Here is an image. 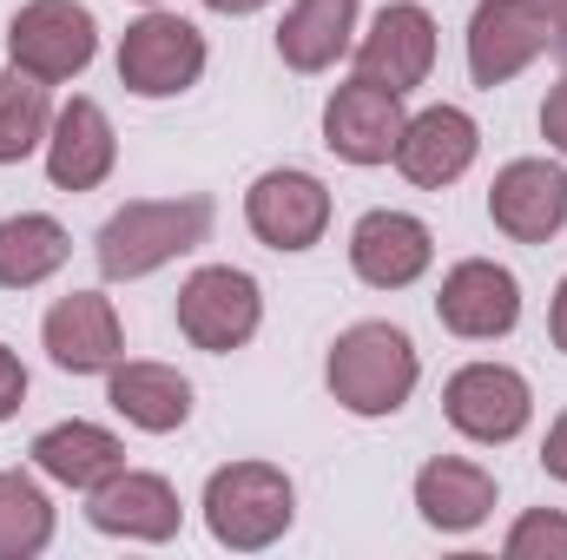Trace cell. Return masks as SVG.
<instances>
[{
	"mask_svg": "<svg viewBox=\"0 0 567 560\" xmlns=\"http://www.w3.org/2000/svg\"><path fill=\"white\" fill-rule=\"evenodd\" d=\"M53 541V501L33 475L0 468V560H33Z\"/></svg>",
	"mask_w": 567,
	"mask_h": 560,
	"instance_id": "cb8c5ba5",
	"label": "cell"
},
{
	"mask_svg": "<svg viewBox=\"0 0 567 560\" xmlns=\"http://www.w3.org/2000/svg\"><path fill=\"white\" fill-rule=\"evenodd\" d=\"M27 455H33V468H40L47 481L80 488V495H93L100 481H113V475L126 468V442H120L113 428H100V422H53V428L33 435Z\"/></svg>",
	"mask_w": 567,
	"mask_h": 560,
	"instance_id": "d6986e66",
	"label": "cell"
},
{
	"mask_svg": "<svg viewBox=\"0 0 567 560\" xmlns=\"http://www.w3.org/2000/svg\"><path fill=\"white\" fill-rule=\"evenodd\" d=\"M140 7H158V0H140Z\"/></svg>",
	"mask_w": 567,
	"mask_h": 560,
	"instance_id": "d6a6232c",
	"label": "cell"
},
{
	"mask_svg": "<svg viewBox=\"0 0 567 560\" xmlns=\"http://www.w3.org/2000/svg\"><path fill=\"white\" fill-rule=\"evenodd\" d=\"M482 152V126L462 113V106H423L416 120H403V139H396V172L423 191L455 185Z\"/></svg>",
	"mask_w": 567,
	"mask_h": 560,
	"instance_id": "2e32d148",
	"label": "cell"
},
{
	"mask_svg": "<svg viewBox=\"0 0 567 560\" xmlns=\"http://www.w3.org/2000/svg\"><path fill=\"white\" fill-rule=\"evenodd\" d=\"M205 238H212V198H133L100 225L93 258L113 283H140L172 258L198 251Z\"/></svg>",
	"mask_w": 567,
	"mask_h": 560,
	"instance_id": "7a4b0ae2",
	"label": "cell"
},
{
	"mask_svg": "<svg viewBox=\"0 0 567 560\" xmlns=\"http://www.w3.org/2000/svg\"><path fill=\"white\" fill-rule=\"evenodd\" d=\"M113 158H120V139H113V120L100 100H66L47 126V178L60 191H93L113 178Z\"/></svg>",
	"mask_w": 567,
	"mask_h": 560,
	"instance_id": "e0dca14e",
	"label": "cell"
},
{
	"mask_svg": "<svg viewBox=\"0 0 567 560\" xmlns=\"http://www.w3.org/2000/svg\"><path fill=\"white\" fill-rule=\"evenodd\" d=\"M435 66V13L416 0H390L370 33L357 40V80L390 86V93H416Z\"/></svg>",
	"mask_w": 567,
	"mask_h": 560,
	"instance_id": "30bf717a",
	"label": "cell"
},
{
	"mask_svg": "<svg viewBox=\"0 0 567 560\" xmlns=\"http://www.w3.org/2000/svg\"><path fill=\"white\" fill-rule=\"evenodd\" d=\"M442 416L455 435H468V442H482V448H502V442H515L528 416H535V390H528V376L522 370H508V363H462L455 376H449V390H442Z\"/></svg>",
	"mask_w": 567,
	"mask_h": 560,
	"instance_id": "52a82bcc",
	"label": "cell"
},
{
	"mask_svg": "<svg viewBox=\"0 0 567 560\" xmlns=\"http://www.w3.org/2000/svg\"><path fill=\"white\" fill-rule=\"evenodd\" d=\"M435 265V238H429L423 218L410 211H363L357 231H350V271L370 283V290H410Z\"/></svg>",
	"mask_w": 567,
	"mask_h": 560,
	"instance_id": "9a60e30c",
	"label": "cell"
},
{
	"mask_svg": "<svg viewBox=\"0 0 567 560\" xmlns=\"http://www.w3.org/2000/svg\"><path fill=\"white\" fill-rule=\"evenodd\" d=\"M86 521L100 535H120V541H172L185 508L172 495L165 475H145V468H120L113 481H100L86 495Z\"/></svg>",
	"mask_w": 567,
	"mask_h": 560,
	"instance_id": "ac0fdd59",
	"label": "cell"
},
{
	"mask_svg": "<svg viewBox=\"0 0 567 560\" xmlns=\"http://www.w3.org/2000/svg\"><path fill=\"white\" fill-rule=\"evenodd\" d=\"M396 139H403V93L370 86V80H350V86L330 93V106H323V145L343 165H390Z\"/></svg>",
	"mask_w": 567,
	"mask_h": 560,
	"instance_id": "5bb4252c",
	"label": "cell"
},
{
	"mask_svg": "<svg viewBox=\"0 0 567 560\" xmlns=\"http://www.w3.org/2000/svg\"><path fill=\"white\" fill-rule=\"evenodd\" d=\"M357 7L363 0H290L278 20V60L290 73H330L357 46Z\"/></svg>",
	"mask_w": 567,
	"mask_h": 560,
	"instance_id": "44dd1931",
	"label": "cell"
},
{
	"mask_svg": "<svg viewBox=\"0 0 567 560\" xmlns=\"http://www.w3.org/2000/svg\"><path fill=\"white\" fill-rule=\"evenodd\" d=\"M297 521V488L271 462H231L205 481V528L231 554H258L290 535Z\"/></svg>",
	"mask_w": 567,
	"mask_h": 560,
	"instance_id": "3957f363",
	"label": "cell"
},
{
	"mask_svg": "<svg viewBox=\"0 0 567 560\" xmlns=\"http://www.w3.org/2000/svg\"><path fill=\"white\" fill-rule=\"evenodd\" d=\"M323 383L350 416H396L423 383V356L396 323H350L323 356Z\"/></svg>",
	"mask_w": 567,
	"mask_h": 560,
	"instance_id": "6da1fadb",
	"label": "cell"
},
{
	"mask_svg": "<svg viewBox=\"0 0 567 560\" xmlns=\"http://www.w3.org/2000/svg\"><path fill=\"white\" fill-rule=\"evenodd\" d=\"M416 508L435 535H475L495 515V475L462 455H435L416 475Z\"/></svg>",
	"mask_w": 567,
	"mask_h": 560,
	"instance_id": "ffe728a7",
	"label": "cell"
},
{
	"mask_svg": "<svg viewBox=\"0 0 567 560\" xmlns=\"http://www.w3.org/2000/svg\"><path fill=\"white\" fill-rule=\"evenodd\" d=\"M542 139H548V145L567 158V73H561V86L542 100Z\"/></svg>",
	"mask_w": 567,
	"mask_h": 560,
	"instance_id": "83f0119b",
	"label": "cell"
},
{
	"mask_svg": "<svg viewBox=\"0 0 567 560\" xmlns=\"http://www.w3.org/2000/svg\"><path fill=\"white\" fill-rule=\"evenodd\" d=\"M20 403H27V363H20V356L0 343V422L13 416Z\"/></svg>",
	"mask_w": 567,
	"mask_h": 560,
	"instance_id": "4316f807",
	"label": "cell"
},
{
	"mask_svg": "<svg viewBox=\"0 0 567 560\" xmlns=\"http://www.w3.org/2000/svg\"><path fill=\"white\" fill-rule=\"evenodd\" d=\"M106 403L145 435H172V428L192 422V383L172 363H126L120 356L106 370Z\"/></svg>",
	"mask_w": 567,
	"mask_h": 560,
	"instance_id": "7402d4cb",
	"label": "cell"
},
{
	"mask_svg": "<svg viewBox=\"0 0 567 560\" xmlns=\"http://www.w3.org/2000/svg\"><path fill=\"white\" fill-rule=\"evenodd\" d=\"M265 323V290L251 271H231V265H205L192 271L185 290H178V330L192 350L205 356H231L258 336Z\"/></svg>",
	"mask_w": 567,
	"mask_h": 560,
	"instance_id": "5b68a950",
	"label": "cell"
},
{
	"mask_svg": "<svg viewBox=\"0 0 567 560\" xmlns=\"http://www.w3.org/2000/svg\"><path fill=\"white\" fill-rule=\"evenodd\" d=\"M40 343H47V356H53L66 376H106V370L126 356L120 310H113V297H100V290H66V297L47 310Z\"/></svg>",
	"mask_w": 567,
	"mask_h": 560,
	"instance_id": "7c38bea8",
	"label": "cell"
},
{
	"mask_svg": "<svg viewBox=\"0 0 567 560\" xmlns=\"http://www.w3.org/2000/svg\"><path fill=\"white\" fill-rule=\"evenodd\" d=\"M502 554L508 560H567V515H555V508H528V515L508 528Z\"/></svg>",
	"mask_w": 567,
	"mask_h": 560,
	"instance_id": "484cf974",
	"label": "cell"
},
{
	"mask_svg": "<svg viewBox=\"0 0 567 560\" xmlns=\"http://www.w3.org/2000/svg\"><path fill=\"white\" fill-rule=\"evenodd\" d=\"M435 317H442V330H455L468 343H495L522 323V283L495 258H462L435 290Z\"/></svg>",
	"mask_w": 567,
	"mask_h": 560,
	"instance_id": "8fae6325",
	"label": "cell"
},
{
	"mask_svg": "<svg viewBox=\"0 0 567 560\" xmlns=\"http://www.w3.org/2000/svg\"><path fill=\"white\" fill-rule=\"evenodd\" d=\"M73 258V238L47 211H20L0 225V290H33Z\"/></svg>",
	"mask_w": 567,
	"mask_h": 560,
	"instance_id": "603a6c76",
	"label": "cell"
},
{
	"mask_svg": "<svg viewBox=\"0 0 567 560\" xmlns=\"http://www.w3.org/2000/svg\"><path fill=\"white\" fill-rule=\"evenodd\" d=\"M548 336H555V350L567 356V278H561V290H555V303H548Z\"/></svg>",
	"mask_w": 567,
	"mask_h": 560,
	"instance_id": "4dcf8cb0",
	"label": "cell"
},
{
	"mask_svg": "<svg viewBox=\"0 0 567 560\" xmlns=\"http://www.w3.org/2000/svg\"><path fill=\"white\" fill-rule=\"evenodd\" d=\"M93 53H100V20L80 0H27L7 20V60L47 86L80 80L93 66Z\"/></svg>",
	"mask_w": 567,
	"mask_h": 560,
	"instance_id": "277c9868",
	"label": "cell"
},
{
	"mask_svg": "<svg viewBox=\"0 0 567 560\" xmlns=\"http://www.w3.org/2000/svg\"><path fill=\"white\" fill-rule=\"evenodd\" d=\"M548 53V13L542 0H482L468 13V80L475 86H508Z\"/></svg>",
	"mask_w": 567,
	"mask_h": 560,
	"instance_id": "ba28073f",
	"label": "cell"
},
{
	"mask_svg": "<svg viewBox=\"0 0 567 560\" xmlns=\"http://www.w3.org/2000/svg\"><path fill=\"white\" fill-rule=\"evenodd\" d=\"M53 106H47V80L7 66L0 73V165H20L33 145H47Z\"/></svg>",
	"mask_w": 567,
	"mask_h": 560,
	"instance_id": "d4e9b609",
	"label": "cell"
},
{
	"mask_svg": "<svg viewBox=\"0 0 567 560\" xmlns=\"http://www.w3.org/2000/svg\"><path fill=\"white\" fill-rule=\"evenodd\" d=\"M212 13H258V7H271V0H205Z\"/></svg>",
	"mask_w": 567,
	"mask_h": 560,
	"instance_id": "1f68e13d",
	"label": "cell"
},
{
	"mask_svg": "<svg viewBox=\"0 0 567 560\" xmlns=\"http://www.w3.org/2000/svg\"><path fill=\"white\" fill-rule=\"evenodd\" d=\"M488 218L515 245H548L567 225V172L555 158H515L488 185Z\"/></svg>",
	"mask_w": 567,
	"mask_h": 560,
	"instance_id": "4fadbf2b",
	"label": "cell"
},
{
	"mask_svg": "<svg viewBox=\"0 0 567 560\" xmlns=\"http://www.w3.org/2000/svg\"><path fill=\"white\" fill-rule=\"evenodd\" d=\"M245 225L271 251H310L330 231V191H323V178H310L297 165H278L245 191Z\"/></svg>",
	"mask_w": 567,
	"mask_h": 560,
	"instance_id": "9c48e42d",
	"label": "cell"
},
{
	"mask_svg": "<svg viewBox=\"0 0 567 560\" xmlns=\"http://www.w3.org/2000/svg\"><path fill=\"white\" fill-rule=\"evenodd\" d=\"M542 13H548V53L567 66V0H542Z\"/></svg>",
	"mask_w": 567,
	"mask_h": 560,
	"instance_id": "f546056e",
	"label": "cell"
},
{
	"mask_svg": "<svg viewBox=\"0 0 567 560\" xmlns=\"http://www.w3.org/2000/svg\"><path fill=\"white\" fill-rule=\"evenodd\" d=\"M542 468H548L555 481H567V409L555 416V428H548V442H542Z\"/></svg>",
	"mask_w": 567,
	"mask_h": 560,
	"instance_id": "f1b7e54d",
	"label": "cell"
},
{
	"mask_svg": "<svg viewBox=\"0 0 567 560\" xmlns=\"http://www.w3.org/2000/svg\"><path fill=\"white\" fill-rule=\"evenodd\" d=\"M205 73V33L178 13H140L120 40V86L140 100H178Z\"/></svg>",
	"mask_w": 567,
	"mask_h": 560,
	"instance_id": "8992f818",
	"label": "cell"
}]
</instances>
